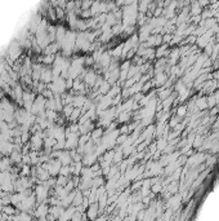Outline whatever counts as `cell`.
I'll use <instances>...</instances> for the list:
<instances>
[{"label": "cell", "mask_w": 219, "mask_h": 221, "mask_svg": "<svg viewBox=\"0 0 219 221\" xmlns=\"http://www.w3.org/2000/svg\"><path fill=\"white\" fill-rule=\"evenodd\" d=\"M45 102L47 98L43 94H39L34 101L31 114L32 115H39V117H45Z\"/></svg>", "instance_id": "cell-1"}, {"label": "cell", "mask_w": 219, "mask_h": 221, "mask_svg": "<svg viewBox=\"0 0 219 221\" xmlns=\"http://www.w3.org/2000/svg\"><path fill=\"white\" fill-rule=\"evenodd\" d=\"M66 79L63 78H57L52 81L49 84V89L52 91V93L54 96H61V94H65V91H66Z\"/></svg>", "instance_id": "cell-2"}, {"label": "cell", "mask_w": 219, "mask_h": 221, "mask_svg": "<svg viewBox=\"0 0 219 221\" xmlns=\"http://www.w3.org/2000/svg\"><path fill=\"white\" fill-rule=\"evenodd\" d=\"M21 53H22L21 45H19L18 43H13V44L9 47V49H8V57H9V61H11L9 64H12V62L17 61L18 57L21 56Z\"/></svg>", "instance_id": "cell-3"}, {"label": "cell", "mask_w": 219, "mask_h": 221, "mask_svg": "<svg viewBox=\"0 0 219 221\" xmlns=\"http://www.w3.org/2000/svg\"><path fill=\"white\" fill-rule=\"evenodd\" d=\"M44 170L49 172V175H57L58 172L61 171L62 168V163L60 162V159H56V160H50L44 164Z\"/></svg>", "instance_id": "cell-4"}, {"label": "cell", "mask_w": 219, "mask_h": 221, "mask_svg": "<svg viewBox=\"0 0 219 221\" xmlns=\"http://www.w3.org/2000/svg\"><path fill=\"white\" fill-rule=\"evenodd\" d=\"M35 39H36L37 45L40 47L41 49H45L48 45L52 44V40H50L49 35H48V32H44V34H40V35H36Z\"/></svg>", "instance_id": "cell-5"}, {"label": "cell", "mask_w": 219, "mask_h": 221, "mask_svg": "<svg viewBox=\"0 0 219 221\" xmlns=\"http://www.w3.org/2000/svg\"><path fill=\"white\" fill-rule=\"evenodd\" d=\"M97 75L94 71H89V73H86L85 76H84V83L86 85H89V87H92V85H95V81H97Z\"/></svg>", "instance_id": "cell-6"}, {"label": "cell", "mask_w": 219, "mask_h": 221, "mask_svg": "<svg viewBox=\"0 0 219 221\" xmlns=\"http://www.w3.org/2000/svg\"><path fill=\"white\" fill-rule=\"evenodd\" d=\"M40 80H41V83H44V84H48V83H50V81H53L52 70L50 69H47V67H44V70H43V73H41Z\"/></svg>", "instance_id": "cell-7"}, {"label": "cell", "mask_w": 219, "mask_h": 221, "mask_svg": "<svg viewBox=\"0 0 219 221\" xmlns=\"http://www.w3.org/2000/svg\"><path fill=\"white\" fill-rule=\"evenodd\" d=\"M98 64L103 67V69L110 67V65H111V53H110V52H103V54H102Z\"/></svg>", "instance_id": "cell-8"}, {"label": "cell", "mask_w": 219, "mask_h": 221, "mask_svg": "<svg viewBox=\"0 0 219 221\" xmlns=\"http://www.w3.org/2000/svg\"><path fill=\"white\" fill-rule=\"evenodd\" d=\"M22 158H23V155H22V153L19 151V147L18 146H14V150L12 151L11 157H9L11 162L12 163H19V162L22 160Z\"/></svg>", "instance_id": "cell-9"}, {"label": "cell", "mask_w": 219, "mask_h": 221, "mask_svg": "<svg viewBox=\"0 0 219 221\" xmlns=\"http://www.w3.org/2000/svg\"><path fill=\"white\" fill-rule=\"evenodd\" d=\"M86 98L84 97L82 94L80 96H74V100H72V106L76 107V109H82V106H84Z\"/></svg>", "instance_id": "cell-10"}, {"label": "cell", "mask_w": 219, "mask_h": 221, "mask_svg": "<svg viewBox=\"0 0 219 221\" xmlns=\"http://www.w3.org/2000/svg\"><path fill=\"white\" fill-rule=\"evenodd\" d=\"M97 160V154L95 153H90V154H85L84 158H82V164L85 166H93L94 162Z\"/></svg>", "instance_id": "cell-11"}, {"label": "cell", "mask_w": 219, "mask_h": 221, "mask_svg": "<svg viewBox=\"0 0 219 221\" xmlns=\"http://www.w3.org/2000/svg\"><path fill=\"white\" fill-rule=\"evenodd\" d=\"M60 45L57 44V43H52L50 45H48L45 49H44V54L45 56H50V54H53V56H56V53L58 52V49H60Z\"/></svg>", "instance_id": "cell-12"}, {"label": "cell", "mask_w": 219, "mask_h": 221, "mask_svg": "<svg viewBox=\"0 0 219 221\" xmlns=\"http://www.w3.org/2000/svg\"><path fill=\"white\" fill-rule=\"evenodd\" d=\"M60 162L62 163V166H70V163L72 162V155L71 153H69L67 150L63 151V154L60 157Z\"/></svg>", "instance_id": "cell-13"}, {"label": "cell", "mask_w": 219, "mask_h": 221, "mask_svg": "<svg viewBox=\"0 0 219 221\" xmlns=\"http://www.w3.org/2000/svg\"><path fill=\"white\" fill-rule=\"evenodd\" d=\"M11 164H12V162H11L9 158H7V157L0 158V171L7 172V170L9 168V166H11Z\"/></svg>", "instance_id": "cell-14"}, {"label": "cell", "mask_w": 219, "mask_h": 221, "mask_svg": "<svg viewBox=\"0 0 219 221\" xmlns=\"http://www.w3.org/2000/svg\"><path fill=\"white\" fill-rule=\"evenodd\" d=\"M45 109H47V110H53V111H56V100H54V97L47 100V102H45Z\"/></svg>", "instance_id": "cell-15"}, {"label": "cell", "mask_w": 219, "mask_h": 221, "mask_svg": "<svg viewBox=\"0 0 219 221\" xmlns=\"http://www.w3.org/2000/svg\"><path fill=\"white\" fill-rule=\"evenodd\" d=\"M74 91H80V92H84V83H81L80 79L77 78L74 80V85H72Z\"/></svg>", "instance_id": "cell-16"}, {"label": "cell", "mask_w": 219, "mask_h": 221, "mask_svg": "<svg viewBox=\"0 0 219 221\" xmlns=\"http://www.w3.org/2000/svg\"><path fill=\"white\" fill-rule=\"evenodd\" d=\"M90 13H92V16H95V14L101 13V3L99 2L93 3V5L90 8Z\"/></svg>", "instance_id": "cell-17"}, {"label": "cell", "mask_w": 219, "mask_h": 221, "mask_svg": "<svg viewBox=\"0 0 219 221\" xmlns=\"http://www.w3.org/2000/svg\"><path fill=\"white\" fill-rule=\"evenodd\" d=\"M74 106H72V105H65V106H63V114H65V117L66 118H70L71 117V114H72V111H74Z\"/></svg>", "instance_id": "cell-18"}, {"label": "cell", "mask_w": 219, "mask_h": 221, "mask_svg": "<svg viewBox=\"0 0 219 221\" xmlns=\"http://www.w3.org/2000/svg\"><path fill=\"white\" fill-rule=\"evenodd\" d=\"M80 117H81V109H74V111H72V114H71V117H70V120H72V122H76L77 119H80Z\"/></svg>", "instance_id": "cell-19"}, {"label": "cell", "mask_w": 219, "mask_h": 221, "mask_svg": "<svg viewBox=\"0 0 219 221\" xmlns=\"http://www.w3.org/2000/svg\"><path fill=\"white\" fill-rule=\"evenodd\" d=\"M111 36H112V28H111L110 31L102 32V34H101V38H99V40H101V41H108V40L111 39Z\"/></svg>", "instance_id": "cell-20"}, {"label": "cell", "mask_w": 219, "mask_h": 221, "mask_svg": "<svg viewBox=\"0 0 219 221\" xmlns=\"http://www.w3.org/2000/svg\"><path fill=\"white\" fill-rule=\"evenodd\" d=\"M110 53H111V56H114L115 58H119L121 56V53H123V45H118L112 52H110Z\"/></svg>", "instance_id": "cell-21"}, {"label": "cell", "mask_w": 219, "mask_h": 221, "mask_svg": "<svg viewBox=\"0 0 219 221\" xmlns=\"http://www.w3.org/2000/svg\"><path fill=\"white\" fill-rule=\"evenodd\" d=\"M102 134H103V131L99 128V129H95V131H93V133H92V140L93 141H98V138L102 137Z\"/></svg>", "instance_id": "cell-22"}, {"label": "cell", "mask_w": 219, "mask_h": 221, "mask_svg": "<svg viewBox=\"0 0 219 221\" xmlns=\"http://www.w3.org/2000/svg\"><path fill=\"white\" fill-rule=\"evenodd\" d=\"M54 60H56V56H53V54H50V56H44V58L41 60V62H44L45 65H50V64H53V62H54Z\"/></svg>", "instance_id": "cell-23"}, {"label": "cell", "mask_w": 219, "mask_h": 221, "mask_svg": "<svg viewBox=\"0 0 219 221\" xmlns=\"http://www.w3.org/2000/svg\"><path fill=\"white\" fill-rule=\"evenodd\" d=\"M110 88H111L110 83H108V81H105V83L101 85V88H99V93H107V92H110Z\"/></svg>", "instance_id": "cell-24"}, {"label": "cell", "mask_w": 219, "mask_h": 221, "mask_svg": "<svg viewBox=\"0 0 219 221\" xmlns=\"http://www.w3.org/2000/svg\"><path fill=\"white\" fill-rule=\"evenodd\" d=\"M114 155H115V153H114V151H107L106 154H105L103 160H105V162H107V163H111V162L114 160Z\"/></svg>", "instance_id": "cell-25"}, {"label": "cell", "mask_w": 219, "mask_h": 221, "mask_svg": "<svg viewBox=\"0 0 219 221\" xmlns=\"http://www.w3.org/2000/svg\"><path fill=\"white\" fill-rule=\"evenodd\" d=\"M39 177H40L41 180H45L49 177V172L45 171L44 168H39Z\"/></svg>", "instance_id": "cell-26"}, {"label": "cell", "mask_w": 219, "mask_h": 221, "mask_svg": "<svg viewBox=\"0 0 219 221\" xmlns=\"http://www.w3.org/2000/svg\"><path fill=\"white\" fill-rule=\"evenodd\" d=\"M121 155H123V151H121L120 149H119V150L115 153V155H114V162H115V163H120L121 159H123V157H121Z\"/></svg>", "instance_id": "cell-27"}, {"label": "cell", "mask_w": 219, "mask_h": 221, "mask_svg": "<svg viewBox=\"0 0 219 221\" xmlns=\"http://www.w3.org/2000/svg\"><path fill=\"white\" fill-rule=\"evenodd\" d=\"M28 155H30L31 164H36V163H37L39 160H40V159H39V155H37V153H35V151H34V153H31V154H28Z\"/></svg>", "instance_id": "cell-28"}, {"label": "cell", "mask_w": 219, "mask_h": 221, "mask_svg": "<svg viewBox=\"0 0 219 221\" xmlns=\"http://www.w3.org/2000/svg\"><path fill=\"white\" fill-rule=\"evenodd\" d=\"M70 171H71V168H70L69 166H63V167L61 168V171H60V172H61V175H62L63 177H66L67 175L70 173Z\"/></svg>", "instance_id": "cell-29"}, {"label": "cell", "mask_w": 219, "mask_h": 221, "mask_svg": "<svg viewBox=\"0 0 219 221\" xmlns=\"http://www.w3.org/2000/svg\"><path fill=\"white\" fill-rule=\"evenodd\" d=\"M56 14H57V18L62 20V18L65 17V9H62V8H56Z\"/></svg>", "instance_id": "cell-30"}, {"label": "cell", "mask_w": 219, "mask_h": 221, "mask_svg": "<svg viewBox=\"0 0 219 221\" xmlns=\"http://www.w3.org/2000/svg\"><path fill=\"white\" fill-rule=\"evenodd\" d=\"M128 119H129V114L126 113V111H125V113H121V114L119 115V122H120V123H121V122H126Z\"/></svg>", "instance_id": "cell-31"}, {"label": "cell", "mask_w": 219, "mask_h": 221, "mask_svg": "<svg viewBox=\"0 0 219 221\" xmlns=\"http://www.w3.org/2000/svg\"><path fill=\"white\" fill-rule=\"evenodd\" d=\"M111 28H112V34H120V32H121V30H123V27L120 26V23H119V22L116 23L115 26L111 27Z\"/></svg>", "instance_id": "cell-32"}, {"label": "cell", "mask_w": 219, "mask_h": 221, "mask_svg": "<svg viewBox=\"0 0 219 221\" xmlns=\"http://www.w3.org/2000/svg\"><path fill=\"white\" fill-rule=\"evenodd\" d=\"M28 138H30V132H22V134H21V141H22V143H25Z\"/></svg>", "instance_id": "cell-33"}, {"label": "cell", "mask_w": 219, "mask_h": 221, "mask_svg": "<svg viewBox=\"0 0 219 221\" xmlns=\"http://www.w3.org/2000/svg\"><path fill=\"white\" fill-rule=\"evenodd\" d=\"M80 14H81V17H82V18H90V17H92L90 9H89V11H81V13H80Z\"/></svg>", "instance_id": "cell-34"}, {"label": "cell", "mask_w": 219, "mask_h": 221, "mask_svg": "<svg viewBox=\"0 0 219 221\" xmlns=\"http://www.w3.org/2000/svg\"><path fill=\"white\" fill-rule=\"evenodd\" d=\"M72 85H74V79H71V78L66 79V87L67 88H72Z\"/></svg>", "instance_id": "cell-35"}, {"label": "cell", "mask_w": 219, "mask_h": 221, "mask_svg": "<svg viewBox=\"0 0 219 221\" xmlns=\"http://www.w3.org/2000/svg\"><path fill=\"white\" fill-rule=\"evenodd\" d=\"M28 172H30V168H28L27 164L23 166V170H22V175H28Z\"/></svg>", "instance_id": "cell-36"}, {"label": "cell", "mask_w": 219, "mask_h": 221, "mask_svg": "<svg viewBox=\"0 0 219 221\" xmlns=\"http://www.w3.org/2000/svg\"><path fill=\"white\" fill-rule=\"evenodd\" d=\"M125 140H126V136H121V137H118V141H116V143H123Z\"/></svg>", "instance_id": "cell-37"}, {"label": "cell", "mask_w": 219, "mask_h": 221, "mask_svg": "<svg viewBox=\"0 0 219 221\" xmlns=\"http://www.w3.org/2000/svg\"><path fill=\"white\" fill-rule=\"evenodd\" d=\"M126 129H128L126 127H123V128H121V131H120V132H126Z\"/></svg>", "instance_id": "cell-38"}]
</instances>
